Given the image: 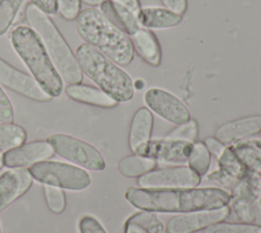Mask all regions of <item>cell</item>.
<instances>
[{
	"instance_id": "41",
	"label": "cell",
	"mask_w": 261,
	"mask_h": 233,
	"mask_svg": "<svg viewBox=\"0 0 261 233\" xmlns=\"http://www.w3.org/2000/svg\"><path fill=\"white\" fill-rule=\"evenodd\" d=\"M4 166V160H3V153L0 152V170L2 169V167Z\"/></svg>"
},
{
	"instance_id": "40",
	"label": "cell",
	"mask_w": 261,
	"mask_h": 233,
	"mask_svg": "<svg viewBox=\"0 0 261 233\" xmlns=\"http://www.w3.org/2000/svg\"><path fill=\"white\" fill-rule=\"evenodd\" d=\"M81 1H83L84 3L89 4V5H101L102 3H104L107 0H81Z\"/></svg>"
},
{
	"instance_id": "13",
	"label": "cell",
	"mask_w": 261,
	"mask_h": 233,
	"mask_svg": "<svg viewBox=\"0 0 261 233\" xmlns=\"http://www.w3.org/2000/svg\"><path fill=\"white\" fill-rule=\"evenodd\" d=\"M54 150L47 140H36L21 144L3 153L4 166L7 168H24L52 157Z\"/></svg>"
},
{
	"instance_id": "36",
	"label": "cell",
	"mask_w": 261,
	"mask_h": 233,
	"mask_svg": "<svg viewBox=\"0 0 261 233\" xmlns=\"http://www.w3.org/2000/svg\"><path fill=\"white\" fill-rule=\"evenodd\" d=\"M204 144L206 145L210 154L214 155L216 158H218L221 155V153L223 152V150L226 147L224 143H222L215 137H207L204 140Z\"/></svg>"
},
{
	"instance_id": "1",
	"label": "cell",
	"mask_w": 261,
	"mask_h": 233,
	"mask_svg": "<svg viewBox=\"0 0 261 233\" xmlns=\"http://www.w3.org/2000/svg\"><path fill=\"white\" fill-rule=\"evenodd\" d=\"M125 199L134 207L153 213H189L228 204L230 193L216 187L181 189H146L129 187Z\"/></svg>"
},
{
	"instance_id": "25",
	"label": "cell",
	"mask_w": 261,
	"mask_h": 233,
	"mask_svg": "<svg viewBox=\"0 0 261 233\" xmlns=\"http://www.w3.org/2000/svg\"><path fill=\"white\" fill-rule=\"evenodd\" d=\"M217 161L220 170L239 180H242L247 172L246 167L239 159L231 146L225 147L221 155L217 158Z\"/></svg>"
},
{
	"instance_id": "3",
	"label": "cell",
	"mask_w": 261,
	"mask_h": 233,
	"mask_svg": "<svg viewBox=\"0 0 261 233\" xmlns=\"http://www.w3.org/2000/svg\"><path fill=\"white\" fill-rule=\"evenodd\" d=\"M24 15L31 29L41 39L51 62L63 81L68 85L83 81V72L67 42L64 40L51 18L33 3L24 9Z\"/></svg>"
},
{
	"instance_id": "22",
	"label": "cell",
	"mask_w": 261,
	"mask_h": 233,
	"mask_svg": "<svg viewBox=\"0 0 261 233\" xmlns=\"http://www.w3.org/2000/svg\"><path fill=\"white\" fill-rule=\"evenodd\" d=\"M231 148L246 169L261 175V144L259 142H240Z\"/></svg>"
},
{
	"instance_id": "18",
	"label": "cell",
	"mask_w": 261,
	"mask_h": 233,
	"mask_svg": "<svg viewBox=\"0 0 261 233\" xmlns=\"http://www.w3.org/2000/svg\"><path fill=\"white\" fill-rule=\"evenodd\" d=\"M134 50L138 55L152 66H158L161 62L160 44L153 32L144 27L129 36Z\"/></svg>"
},
{
	"instance_id": "10",
	"label": "cell",
	"mask_w": 261,
	"mask_h": 233,
	"mask_svg": "<svg viewBox=\"0 0 261 233\" xmlns=\"http://www.w3.org/2000/svg\"><path fill=\"white\" fill-rule=\"evenodd\" d=\"M144 100L149 109L169 123L180 125L191 119L187 105L178 97L166 90L151 88L146 91Z\"/></svg>"
},
{
	"instance_id": "29",
	"label": "cell",
	"mask_w": 261,
	"mask_h": 233,
	"mask_svg": "<svg viewBox=\"0 0 261 233\" xmlns=\"http://www.w3.org/2000/svg\"><path fill=\"white\" fill-rule=\"evenodd\" d=\"M23 0H0V36L12 25Z\"/></svg>"
},
{
	"instance_id": "39",
	"label": "cell",
	"mask_w": 261,
	"mask_h": 233,
	"mask_svg": "<svg viewBox=\"0 0 261 233\" xmlns=\"http://www.w3.org/2000/svg\"><path fill=\"white\" fill-rule=\"evenodd\" d=\"M123 233H148L143 228L139 227L136 224H126L124 223V230Z\"/></svg>"
},
{
	"instance_id": "44",
	"label": "cell",
	"mask_w": 261,
	"mask_h": 233,
	"mask_svg": "<svg viewBox=\"0 0 261 233\" xmlns=\"http://www.w3.org/2000/svg\"><path fill=\"white\" fill-rule=\"evenodd\" d=\"M260 134H261V132H260Z\"/></svg>"
},
{
	"instance_id": "20",
	"label": "cell",
	"mask_w": 261,
	"mask_h": 233,
	"mask_svg": "<svg viewBox=\"0 0 261 233\" xmlns=\"http://www.w3.org/2000/svg\"><path fill=\"white\" fill-rule=\"evenodd\" d=\"M139 20L146 29H167L179 25L182 16L167 8L153 6L142 8Z\"/></svg>"
},
{
	"instance_id": "11",
	"label": "cell",
	"mask_w": 261,
	"mask_h": 233,
	"mask_svg": "<svg viewBox=\"0 0 261 233\" xmlns=\"http://www.w3.org/2000/svg\"><path fill=\"white\" fill-rule=\"evenodd\" d=\"M0 84L6 88L35 101L46 102L52 97L48 95L30 76L0 58Z\"/></svg>"
},
{
	"instance_id": "4",
	"label": "cell",
	"mask_w": 261,
	"mask_h": 233,
	"mask_svg": "<svg viewBox=\"0 0 261 233\" xmlns=\"http://www.w3.org/2000/svg\"><path fill=\"white\" fill-rule=\"evenodd\" d=\"M10 42L41 88L51 97H58L63 90V82L34 30L18 26L10 33Z\"/></svg>"
},
{
	"instance_id": "6",
	"label": "cell",
	"mask_w": 261,
	"mask_h": 233,
	"mask_svg": "<svg viewBox=\"0 0 261 233\" xmlns=\"http://www.w3.org/2000/svg\"><path fill=\"white\" fill-rule=\"evenodd\" d=\"M29 171L39 183L61 189L82 191L91 184V177L86 170L61 161H39L32 165Z\"/></svg>"
},
{
	"instance_id": "31",
	"label": "cell",
	"mask_w": 261,
	"mask_h": 233,
	"mask_svg": "<svg viewBox=\"0 0 261 233\" xmlns=\"http://www.w3.org/2000/svg\"><path fill=\"white\" fill-rule=\"evenodd\" d=\"M57 11L66 20H73L81 10V0H56Z\"/></svg>"
},
{
	"instance_id": "2",
	"label": "cell",
	"mask_w": 261,
	"mask_h": 233,
	"mask_svg": "<svg viewBox=\"0 0 261 233\" xmlns=\"http://www.w3.org/2000/svg\"><path fill=\"white\" fill-rule=\"evenodd\" d=\"M75 27L86 44L94 47L118 65H127L134 59L135 50L129 37L102 11L84 9L76 17Z\"/></svg>"
},
{
	"instance_id": "37",
	"label": "cell",
	"mask_w": 261,
	"mask_h": 233,
	"mask_svg": "<svg viewBox=\"0 0 261 233\" xmlns=\"http://www.w3.org/2000/svg\"><path fill=\"white\" fill-rule=\"evenodd\" d=\"M165 8L182 15L188 7L187 0H160Z\"/></svg>"
},
{
	"instance_id": "33",
	"label": "cell",
	"mask_w": 261,
	"mask_h": 233,
	"mask_svg": "<svg viewBox=\"0 0 261 233\" xmlns=\"http://www.w3.org/2000/svg\"><path fill=\"white\" fill-rule=\"evenodd\" d=\"M13 120H14V112H13L12 104L8 96L6 95V93L0 87V122L12 123Z\"/></svg>"
},
{
	"instance_id": "16",
	"label": "cell",
	"mask_w": 261,
	"mask_h": 233,
	"mask_svg": "<svg viewBox=\"0 0 261 233\" xmlns=\"http://www.w3.org/2000/svg\"><path fill=\"white\" fill-rule=\"evenodd\" d=\"M261 132V114L244 116L221 125L215 132V138L224 144L231 143Z\"/></svg>"
},
{
	"instance_id": "12",
	"label": "cell",
	"mask_w": 261,
	"mask_h": 233,
	"mask_svg": "<svg viewBox=\"0 0 261 233\" xmlns=\"http://www.w3.org/2000/svg\"><path fill=\"white\" fill-rule=\"evenodd\" d=\"M192 144L193 143L168 140L165 138L150 140L138 154L152 157L156 162L175 166L186 165Z\"/></svg>"
},
{
	"instance_id": "7",
	"label": "cell",
	"mask_w": 261,
	"mask_h": 233,
	"mask_svg": "<svg viewBox=\"0 0 261 233\" xmlns=\"http://www.w3.org/2000/svg\"><path fill=\"white\" fill-rule=\"evenodd\" d=\"M59 156L91 171H103L106 167L103 155L93 145L73 136L55 133L47 138Z\"/></svg>"
},
{
	"instance_id": "8",
	"label": "cell",
	"mask_w": 261,
	"mask_h": 233,
	"mask_svg": "<svg viewBox=\"0 0 261 233\" xmlns=\"http://www.w3.org/2000/svg\"><path fill=\"white\" fill-rule=\"evenodd\" d=\"M201 177L187 165L154 169L137 179L141 188L146 189H181L195 188Z\"/></svg>"
},
{
	"instance_id": "26",
	"label": "cell",
	"mask_w": 261,
	"mask_h": 233,
	"mask_svg": "<svg viewBox=\"0 0 261 233\" xmlns=\"http://www.w3.org/2000/svg\"><path fill=\"white\" fill-rule=\"evenodd\" d=\"M126 224H136L148 233H165V227L156 213L142 211L127 218Z\"/></svg>"
},
{
	"instance_id": "15",
	"label": "cell",
	"mask_w": 261,
	"mask_h": 233,
	"mask_svg": "<svg viewBox=\"0 0 261 233\" xmlns=\"http://www.w3.org/2000/svg\"><path fill=\"white\" fill-rule=\"evenodd\" d=\"M230 200L227 204L238 220L245 223H253L259 214L258 196H256L249 186L240 180L229 191Z\"/></svg>"
},
{
	"instance_id": "24",
	"label": "cell",
	"mask_w": 261,
	"mask_h": 233,
	"mask_svg": "<svg viewBox=\"0 0 261 233\" xmlns=\"http://www.w3.org/2000/svg\"><path fill=\"white\" fill-rule=\"evenodd\" d=\"M27 139L25 130L13 123L0 124V151L20 146Z\"/></svg>"
},
{
	"instance_id": "32",
	"label": "cell",
	"mask_w": 261,
	"mask_h": 233,
	"mask_svg": "<svg viewBox=\"0 0 261 233\" xmlns=\"http://www.w3.org/2000/svg\"><path fill=\"white\" fill-rule=\"evenodd\" d=\"M80 233H107L101 223L93 216H83L79 221Z\"/></svg>"
},
{
	"instance_id": "5",
	"label": "cell",
	"mask_w": 261,
	"mask_h": 233,
	"mask_svg": "<svg viewBox=\"0 0 261 233\" xmlns=\"http://www.w3.org/2000/svg\"><path fill=\"white\" fill-rule=\"evenodd\" d=\"M75 58L82 72L115 101L126 102L134 97L135 85L129 75L97 49L82 44Z\"/></svg>"
},
{
	"instance_id": "28",
	"label": "cell",
	"mask_w": 261,
	"mask_h": 233,
	"mask_svg": "<svg viewBox=\"0 0 261 233\" xmlns=\"http://www.w3.org/2000/svg\"><path fill=\"white\" fill-rule=\"evenodd\" d=\"M199 134V125L196 120L190 119L188 122L178 125L171 130L164 138L174 141H184L194 143L197 141Z\"/></svg>"
},
{
	"instance_id": "42",
	"label": "cell",
	"mask_w": 261,
	"mask_h": 233,
	"mask_svg": "<svg viewBox=\"0 0 261 233\" xmlns=\"http://www.w3.org/2000/svg\"><path fill=\"white\" fill-rule=\"evenodd\" d=\"M0 233H1V226H0Z\"/></svg>"
},
{
	"instance_id": "17",
	"label": "cell",
	"mask_w": 261,
	"mask_h": 233,
	"mask_svg": "<svg viewBox=\"0 0 261 233\" xmlns=\"http://www.w3.org/2000/svg\"><path fill=\"white\" fill-rule=\"evenodd\" d=\"M153 122V114L149 108L140 107L135 112L128 131V147L130 151L138 154L151 140Z\"/></svg>"
},
{
	"instance_id": "9",
	"label": "cell",
	"mask_w": 261,
	"mask_h": 233,
	"mask_svg": "<svg viewBox=\"0 0 261 233\" xmlns=\"http://www.w3.org/2000/svg\"><path fill=\"white\" fill-rule=\"evenodd\" d=\"M229 214L230 209L227 205L212 209L182 213L168 220L165 226V233H196L224 221Z\"/></svg>"
},
{
	"instance_id": "30",
	"label": "cell",
	"mask_w": 261,
	"mask_h": 233,
	"mask_svg": "<svg viewBox=\"0 0 261 233\" xmlns=\"http://www.w3.org/2000/svg\"><path fill=\"white\" fill-rule=\"evenodd\" d=\"M43 191L47 206L54 214H61L65 209L66 199L63 190L59 187L43 185Z\"/></svg>"
},
{
	"instance_id": "38",
	"label": "cell",
	"mask_w": 261,
	"mask_h": 233,
	"mask_svg": "<svg viewBox=\"0 0 261 233\" xmlns=\"http://www.w3.org/2000/svg\"><path fill=\"white\" fill-rule=\"evenodd\" d=\"M30 1L46 14H55L57 12L56 0H30Z\"/></svg>"
},
{
	"instance_id": "21",
	"label": "cell",
	"mask_w": 261,
	"mask_h": 233,
	"mask_svg": "<svg viewBox=\"0 0 261 233\" xmlns=\"http://www.w3.org/2000/svg\"><path fill=\"white\" fill-rule=\"evenodd\" d=\"M156 160L152 157L134 153L122 157L117 164L118 172L127 178H139L152 171L156 167Z\"/></svg>"
},
{
	"instance_id": "23",
	"label": "cell",
	"mask_w": 261,
	"mask_h": 233,
	"mask_svg": "<svg viewBox=\"0 0 261 233\" xmlns=\"http://www.w3.org/2000/svg\"><path fill=\"white\" fill-rule=\"evenodd\" d=\"M211 164V154L204 142L196 141L192 144L191 151L188 156L187 166L191 168L200 177L206 175Z\"/></svg>"
},
{
	"instance_id": "27",
	"label": "cell",
	"mask_w": 261,
	"mask_h": 233,
	"mask_svg": "<svg viewBox=\"0 0 261 233\" xmlns=\"http://www.w3.org/2000/svg\"><path fill=\"white\" fill-rule=\"evenodd\" d=\"M204 233H261V225L254 223L219 222L209 226Z\"/></svg>"
},
{
	"instance_id": "35",
	"label": "cell",
	"mask_w": 261,
	"mask_h": 233,
	"mask_svg": "<svg viewBox=\"0 0 261 233\" xmlns=\"http://www.w3.org/2000/svg\"><path fill=\"white\" fill-rule=\"evenodd\" d=\"M242 180L249 186L256 196L261 197V175L253 173L247 169V172Z\"/></svg>"
},
{
	"instance_id": "43",
	"label": "cell",
	"mask_w": 261,
	"mask_h": 233,
	"mask_svg": "<svg viewBox=\"0 0 261 233\" xmlns=\"http://www.w3.org/2000/svg\"><path fill=\"white\" fill-rule=\"evenodd\" d=\"M260 202H261V197H260Z\"/></svg>"
},
{
	"instance_id": "34",
	"label": "cell",
	"mask_w": 261,
	"mask_h": 233,
	"mask_svg": "<svg viewBox=\"0 0 261 233\" xmlns=\"http://www.w3.org/2000/svg\"><path fill=\"white\" fill-rule=\"evenodd\" d=\"M207 179L210 181H214L217 182L219 184H221L222 186H224L225 188H227L228 190H230L240 180L228 175L227 173H225L224 171L218 169L214 172H212L211 174L207 175Z\"/></svg>"
},
{
	"instance_id": "14",
	"label": "cell",
	"mask_w": 261,
	"mask_h": 233,
	"mask_svg": "<svg viewBox=\"0 0 261 233\" xmlns=\"http://www.w3.org/2000/svg\"><path fill=\"white\" fill-rule=\"evenodd\" d=\"M29 169L14 168L0 175V212L21 197L33 185Z\"/></svg>"
},
{
	"instance_id": "19",
	"label": "cell",
	"mask_w": 261,
	"mask_h": 233,
	"mask_svg": "<svg viewBox=\"0 0 261 233\" xmlns=\"http://www.w3.org/2000/svg\"><path fill=\"white\" fill-rule=\"evenodd\" d=\"M65 93L72 100L103 108H111L118 104L100 88L86 84H72L65 87Z\"/></svg>"
}]
</instances>
